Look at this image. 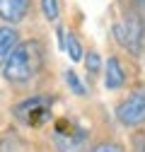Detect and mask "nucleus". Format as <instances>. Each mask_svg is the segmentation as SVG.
Wrapping results in <instances>:
<instances>
[{"label":"nucleus","instance_id":"12","mask_svg":"<svg viewBox=\"0 0 145 152\" xmlns=\"http://www.w3.org/2000/svg\"><path fill=\"white\" fill-rule=\"evenodd\" d=\"M89 152H123L116 142H102V145H97V147H92Z\"/></svg>","mask_w":145,"mask_h":152},{"label":"nucleus","instance_id":"5","mask_svg":"<svg viewBox=\"0 0 145 152\" xmlns=\"http://www.w3.org/2000/svg\"><path fill=\"white\" fill-rule=\"evenodd\" d=\"M56 145L61 152H85L87 133L75 123H61L56 128Z\"/></svg>","mask_w":145,"mask_h":152},{"label":"nucleus","instance_id":"4","mask_svg":"<svg viewBox=\"0 0 145 152\" xmlns=\"http://www.w3.org/2000/svg\"><path fill=\"white\" fill-rule=\"evenodd\" d=\"M51 97H31L20 106H15V116L29 126H39L51 116Z\"/></svg>","mask_w":145,"mask_h":152},{"label":"nucleus","instance_id":"9","mask_svg":"<svg viewBox=\"0 0 145 152\" xmlns=\"http://www.w3.org/2000/svg\"><path fill=\"white\" fill-rule=\"evenodd\" d=\"M63 48L68 51V56H70V61H82V46H80V41H78V36L75 34H63Z\"/></svg>","mask_w":145,"mask_h":152},{"label":"nucleus","instance_id":"13","mask_svg":"<svg viewBox=\"0 0 145 152\" xmlns=\"http://www.w3.org/2000/svg\"><path fill=\"white\" fill-rule=\"evenodd\" d=\"M85 65H87V70H89V72H97V70H99V56H97V53H87Z\"/></svg>","mask_w":145,"mask_h":152},{"label":"nucleus","instance_id":"15","mask_svg":"<svg viewBox=\"0 0 145 152\" xmlns=\"http://www.w3.org/2000/svg\"><path fill=\"white\" fill-rule=\"evenodd\" d=\"M138 3H145V0H138Z\"/></svg>","mask_w":145,"mask_h":152},{"label":"nucleus","instance_id":"1","mask_svg":"<svg viewBox=\"0 0 145 152\" xmlns=\"http://www.w3.org/2000/svg\"><path fill=\"white\" fill-rule=\"evenodd\" d=\"M41 61H44L41 46L36 41L20 44L7 56V61L3 63V75H5L7 82H15V85L27 82V80H31L36 75V70L41 68Z\"/></svg>","mask_w":145,"mask_h":152},{"label":"nucleus","instance_id":"10","mask_svg":"<svg viewBox=\"0 0 145 152\" xmlns=\"http://www.w3.org/2000/svg\"><path fill=\"white\" fill-rule=\"evenodd\" d=\"M65 82L70 85V89L75 92V94H80V97H82V94H87V89L82 87V82H80V77H78V75L72 72V70H68V72H65Z\"/></svg>","mask_w":145,"mask_h":152},{"label":"nucleus","instance_id":"6","mask_svg":"<svg viewBox=\"0 0 145 152\" xmlns=\"http://www.w3.org/2000/svg\"><path fill=\"white\" fill-rule=\"evenodd\" d=\"M29 5L31 0H0V17L10 24L22 22L24 15L29 12Z\"/></svg>","mask_w":145,"mask_h":152},{"label":"nucleus","instance_id":"8","mask_svg":"<svg viewBox=\"0 0 145 152\" xmlns=\"http://www.w3.org/2000/svg\"><path fill=\"white\" fill-rule=\"evenodd\" d=\"M20 46V34L10 27H3L0 29V65L7 61V56Z\"/></svg>","mask_w":145,"mask_h":152},{"label":"nucleus","instance_id":"3","mask_svg":"<svg viewBox=\"0 0 145 152\" xmlns=\"http://www.w3.org/2000/svg\"><path fill=\"white\" fill-rule=\"evenodd\" d=\"M116 118L126 128H135L145 121V87H138L135 92L128 94V99L123 104H119Z\"/></svg>","mask_w":145,"mask_h":152},{"label":"nucleus","instance_id":"14","mask_svg":"<svg viewBox=\"0 0 145 152\" xmlns=\"http://www.w3.org/2000/svg\"><path fill=\"white\" fill-rule=\"evenodd\" d=\"M131 142H133V152H145V133H135Z\"/></svg>","mask_w":145,"mask_h":152},{"label":"nucleus","instance_id":"2","mask_svg":"<svg viewBox=\"0 0 145 152\" xmlns=\"http://www.w3.org/2000/svg\"><path fill=\"white\" fill-rule=\"evenodd\" d=\"M114 36L119 46H123L126 51L131 53H140L143 44H145V24H143V17L138 12H126L121 20L114 24Z\"/></svg>","mask_w":145,"mask_h":152},{"label":"nucleus","instance_id":"7","mask_svg":"<svg viewBox=\"0 0 145 152\" xmlns=\"http://www.w3.org/2000/svg\"><path fill=\"white\" fill-rule=\"evenodd\" d=\"M126 82V72L119 63V58H109L106 61V75H104V87L106 89H119Z\"/></svg>","mask_w":145,"mask_h":152},{"label":"nucleus","instance_id":"11","mask_svg":"<svg viewBox=\"0 0 145 152\" xmlns=\"http://www.w3.org/2000/svg\"><path fill=\"white\" fill-rule=\"evenodd\" d=\"M41 10H44V15L48 17V20L53 22L58 17V0H41Z\"/></svg>","mask_w":145,"mask_h":152}]
</instances>
